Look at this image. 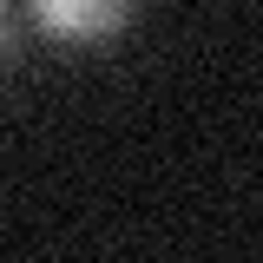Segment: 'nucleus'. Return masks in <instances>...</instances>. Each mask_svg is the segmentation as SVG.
<instances>
[{
  "label": "nucleus",
  "mask_w": 263,
  "mask_h": 263,
  "mask_svg": "<svg viewBox=\"0 0 263 263\" xmlns=\"http://www.w3.org/2000/svg\"><path fill=\"white\" fill-rule=\"evenodd\" d=\"M33 20L60 40H105L138 13V0H27Z\"/></svg>",
  "instance_id": "obj_1"
},
{
  "label": "nucleus",
  "mask_w": 263,
  "mask_h": 263,
  "mask_svg": "<svg viewBox=\"0 0 263 263\" xmlns=\"http://www.w3.org/2000/svg\"><path fill=\"white\" fill-rule=\"evenodd\" d=\"M0 40H7V0H0Z\"/></svg>",
  "instance_id": "obj_2"
}]
</instances>
